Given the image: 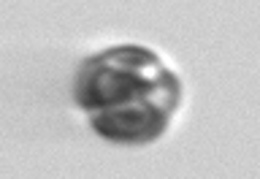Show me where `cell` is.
Masks as SVG:
<instances>
[{"label":"cell","instance_id":"cell-1","mask_svg":"<svg viewBox=\"0 0 260 179\" xmlns=\"http://www.w3.org/2000/svg\"><path fill=\"white\" fill-rule=\"evenodd\" d=\"M76 98L89 114L136 103L176 109L179 81L152 52L141 46H117L81 68Z\"/></svg>","mask_w":260,"mask_h":179},{"label":"cell","instance_id":"cell-2","mask_svg":"<svg viewBox=\"0 0 260 179\" xmlns=\"http://www.w3.org/2000/svg\"><path fill=\"white\" fill-rule=\"evenodd\" d=\"M174 111L176 109L162 103H136V106H122V109L95 111L89 117H92V128L103 138L125 144H144L162 136Z\"/></svg>","mask_w":260,"mask_h":179}]
</instances>
